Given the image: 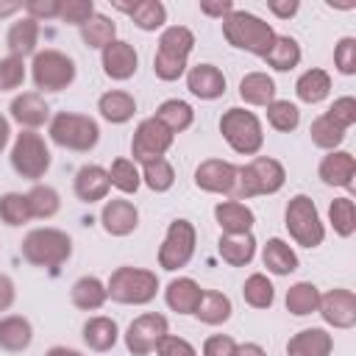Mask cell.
<instances>
[{
	"instance_id": "obj_27",
	"label": "cell",
	"mask_w": 356,
	"mask_h": 356,
	"mask_svg": "<svg viewBox=\"0 0 356 356\" xmlns=\"http://www.w3.org/2000/svg\"><path fill=\"white\" fill-rule=\"evenodd\" d=\"M6 44H8L11 56H19V58H25V56H31V53L36 56V44H39V22L31 19L28 14L19 17L17 22H11L8 36H6Z\"/></svg>"
},
{
	"instance_id": "obj_25",
	"label": "cell",
	"mask_w": 356,
	"mask_h": 356,
	"mask_svg": "<svg viewBox=\"0 0 356 356\" xmlns=\"http://www.w3.org/2000/svg\"><path fill=\"white\" fill-rule=\"evenodd\" d=\"M200 295H203V289L195 278H172L164 289L167 306L178 314H195V309L200 303Z\"/></svg>"
},
{
	"instance_id": "obj_40",
	"label": "cell",
	"mask_w": 356,
	"mask_h": 356,
	"mask_svg": "<svg viewBox=\"0 0 356 356\" xmlns=\"http://www.w3.org/2000/svg\"><path fill=\"white\" fill-rule=\"evenodd\" d=\"M81 39H83L86 47L103 50V47H108V44L117 39V25H114L106 14H97V11H95V17L81 28Z\"/></svg>"
},
{
	"instance_id": "obj_18",
	"label": "cell",
	"mask_w": 356,
	"mask_h": 356,
	"mask_svg": "<svg viewBox=\"0 0 356 356\" xmlns=\"http://www.w3.org/2000/svg\"><path fill=\"white\" fill-rule=\"evenodd\" d=\"M100 222H103V231L106 234H111V236H128L139 225V211H136V206L131 200L114 197V200H106V206L100 211Z\"/></svg>"
},
{
	"instance_id": "obj_29",
	"label": "cell",
	"mask_w": 356,
	"mask_h": 356,
	"mask_svg": "<svg viewBox=\"0 0 356 356\" xmlns=\"http://www.w3.org/2000/svg\"><path fill=\"white\" fill-rule=\"evenodd\" d=\"M114 6L120 11H125L139 31H156V28H161L167 22V8H164L161 0H139V3H131V6L114 3Z\"/></svg>"
},
{
	"instance_id": "obj_58",
	"label": "cell",
	"mask_w": 356,
	"mask_h": 356,
	"mask_svg": "<svg viewBox=\"0 0 356 356\" xmlns=\"http://www.w3.org/2000/svg\"><path fill=\"white\" fill-rule=\"evenodd\" d=\"M236 356H267V350L256 342H245V345L236 348Z\"/></svg>"
},
{
	"instance_id": "obj_7",
	"label": "cell",
	"mask_w": 356,
	"mask_h": 356,
	"mask_svg": "<svg viewBox=\"0 0 356 356\" xmlns=\"http://www.w3.org/2000/svg\"><path fill=\"white\" fill-rule=\"evenodd\" d=\"M220 134L222 139L242 156H256L264 145V131H261V122L253 111L248 108H228L222 117H220Z\"/></svg>"
},
{
	"instance_id": "obj_38",
	"label": "cell",
	"mask_w": 356,
	"mask_h": 356,
	"mask_svg": "<svg viewBox=\"0 0 356 356\" xmlns=\"http://www.w3.org/2000/svg\"><path fill=\"white\" fill-rule=\"evenodd\" d=\"M264 61L273 70H278V72H286V70L298 67L300 64V44H298V39H292V36H275V42L267 50Z\"/></svg>"
},
{
	"instance_id": "obj_3",
	"label": "cell",
	"mask_w": 356,
	"mask_h": 356,
	"mask_svg": "<svg viewBox=\"0 0 356 356\" xmlns=\"http://www.w3.org/2000/svg\"><path fill=\"white\" fill-rule=\"evenodd\" d=\"M195 47V33L184 25H170L159 36V50L153 56V72L161 81H178L186 72V58Z\"/></svg>"
},
{
	"instance_id": "obj_48",
	"label": "cell",
	"mask_w": 356,
	"mask_h": 356,
	"mask_svg": "<svg viewBox=\"0 0 356 356\" xmlns=\"http://www.w3.org/2000/svg\"><path fill=\"white\" fill-rule=\"evenodd\" d=\"M22 81H25V58H19V56L0 58V92L19 89Z\"/></svg>"
},
{
	"instance_id": "obj_21",
	"label": "cell",
	"mask_w": 356,
	"mask_h": 356,
	"mask_svg": "<svg viewBox=\"0 0 356 356\" xmlns=\"http://www.w3.org/2000/svg\"><path fill=\"white\" fill-rule=\"evenodd\" d=\"M334 337L325 328H303L286 342V356H331Z\"/></svg>"
},
{
	"instance_id": "obj_4",
	"label": "cell",
	"mask_w": 356,
	"mask_h": 356,
	"mask_svg": "<svg viewBox=\"0 0 356 356\" xmlns=\"http://www.w3.org/2000/svg\"><path fill=\"white\" fill-rule=\"evenodd\" d=\"M72 239L61 228H33L22 239V259L33 267H58L70 259Z\"/></svg>"
},
{
	"instance_id": "obj_59",
	"label": "cell",
	"mask_w": 356,
	"mask_h": 356,
	"mask_svg": "<svg viewBox=\"0 0 356 356\" xmlns=\"http://www.w3.org/2000/svg\"><path fill=\"white\" fill-rule=\"evenodd\" d=\"M8 139H11V125H8V120H6L3 114H0V153L6 150Z\"/></svg>"
},
{
	"instance_id": "obj_47",
	"label": "cell",
	"mask_w": 356,
	"mask_h": 356,
	"mask_svg": "<svg viewBox=\"0 0 356 356\" xmlns=\"http://www.w3.org/2000/svg\"><path fill=\"white\" fill-rule=\"evenodd\" d=\"M267 122H270L275 131L289 134V131H295V128L300 125V111H298V106L289 103V100H273V103L267 106Z\"/></svg>"
},
{
	"instance_id": "obj_22",
	"label": "cell",
	"mask_w": 356,
	"mask_h": 356,
	"mask_svg": "<svg viewBox=\"0 0 356 356\" xmlns=\"http://www.w3.org/2000/svg\"><path fill=\"white\" fill-rule=\"evenodd\" d=\"M111 184H108V170H103L100 164H83L75 172V195L83 203H97L108 195Z\"/></svg>"
},
{
	"instance_id": "obj_8",
	"label": "cell",
	"mask_w": 356,
	"mask_h": 356,
	"mask_svg": "<svg viewBox=\"0 0 356 356\" xmlns=\"http://www.w3.org/2000/svg\"><path fill=\"white\" fill-rule=\"evenodd\" d=\"M284 225L289 236L303 248H317L325 239V228L320 222L317 206L309 195H295L284 209Z\"/></svg>"
},
{
	"instance_id": "obj_10",
	"label": "cell",
	"mask_w": 356,
	"mask_h": 356,
	"mask_svg": "<svg viewBox=\"0 0 356 356\" xmlns=\"http://www.w3.org/2000/svg\"><path fill=\"white\" fill-rule=\"evenodd\" d=\"M31 75L36 89L42 92H61L75 81V61L61 50H39L31 64Z\"/></svg>"
},
{
	"instance_id": "obj_39",
	"label": "cell",
	"mask_w": 356,
	"mask_h": 356,
	"mask_svg": "<svg viewBox=\"0 0 356 356\" xmlns=\"http://www.w3.org/2000/svg\"><path fill=\"white\" fill-rule=\"evenodd\" d=\"M242 298L253 309H270L273 300H275V286L264 273H253L242 284Z\"/></svg>"
},
{
	"instance_id": "obj_46",
	"label": "cell",
	"mask_w": 356,
	"mask_h": 356,
	"mask_svg": "<svg viewBox=\"0 0 356 356\" xmlns=\"http://www.w3.org/2000/svg\"><path fill=\"white\" fill-rule=\"evenodd\" d=\"M309 134H312V142L317 145V147H323V150H337L339 145H342V139H345V131L334 122V120H328L325 114H320L314 122H312V128H309Z\"/></svg>"
},
{
	"instance_id": "obj_16",
	"label": "cell",
	"mask_w": 356,
	"mask_h": 356,
	"mask_svg": "<svg viewBox=\"0 0 356 356\" xmlns=\"http://www.w3.org/2000/svg\"><path fill=\"white\" fill-rule=\"evenodd\" d=\"M103 72L111 78V81H128L136 75V67H139V56L134 50V44L122 42V39H114L108 47H103Z\"/></svg>"
},
{
	"instance_id": "obj_19",
	"label": "cell",
	"mask_w": 356,
	"mask_h": 356,
	"mask_svg": "<svg viewBox=\"0 0 356 356\" xmlns=\"http://www.w3.org/2000/svg\"><path fill=\"white\" fill-rule=\"evenodd\" d=\"M320 181L328 186H342V189H353V175H356V159L348 150H331L328 156H323L320 167Z\"/></svg>"
},
{
	"instance_id": "obj_33",
	"label": "cell",
	"mask_w": 356,
	"mask_h": 356,
	"mask_svg": "<svg viewBox=\"0 0 356 356\" xmlns=\"http://www.w3.org/2000/svg\"><path fill=\"white\" fill-rule=\"evenodd\" d=\"M239 97L248 106H270L275 100V81L267 72H248L239 81Z\"/></svg>"
},
{
	"instance_id": "obj_57",
	"label": "cell",
	"mask_w": 356,
	"mask_h": 356,
	"mask_svg": "<svg viewBox=\"0 0 356 356\" xmlns=\"http://www.w3.org/2000/svg\"><path fill=\"white\" fill-rule=\"evenodd\" d=\"M231 11H234V3H231V0H222V3H200V14H206V17H220V19H225Z\"/></svg>"
},
{
	"instance_id": "obj_43",
	"label": "cell",
	"mask_w": 356,
	"mask_h": 356,
	"mask_svg": "<svg viewBox=\"0 0 356 356\" xmlns=\"http://www.w3.org/2000/svg\"><path fill=\"white\" fill-rule=\"evenodd\" d=\"M31 217V206H28V197L19 195V192H6L0 195V222L17 228V225H25Z\"/></svg>"
},
{
	"instance_id": "obj_53",
	"label": "cell",
	"mask_w": 356,
	"mask_h": 356,
	"mask_svg": "<svg viewBox=\"0 0 356 356\" xmlns=\"http://www.w3.org/2000/svg\"><path fill=\"white\" fill-rule=\"evenodd\" d=\"M236 342L228 334H211L203 342V356H236Z\"/></svg>"
},
{
	"instance_id": "obj_52",
	"label": "cell",
	"mask_w": 356,
	"mask_h": 356,
	"mask_svg": "<svg viewBox=\"0 0 356 356\" xmlns=\"http://www.w3.org/2000/svg\"><path fill=\"white\" fill-rule=\"evenodd\" d=\"M156 356H197V350H195V348H192V342H186L184 337L167 334V337L159 342Z\"/></svg>"
},
{
	"instance_id": "obj_32",
	"label": "cell",
	"mask_w": 356,
	"mask_h": 356,
	"mask_svg": "<svg viewBox=\"0 0 356 356\" xmlns=\"http://www.w3.org/2000/svg\"><path fill=\"white\" fill-rule=\"evenodd\" d=\"M231 312H234V306H231L228 295H222L217 289H203L200 303L195 309V317L206 325H222V323L231 320Z\"/></svg>"
},
{
	"instance_id": "obj_31",
	"label": "cell",
	"mask_w": 356,
	"mask_h": 356,
	"mask_svg": "<svg viewBox=\"0 0 356 356\" xmlns=\"http://www.w3.org/2000/svg\"><path fill=\"white\" fill-rule=\"evenodd\" d=\"M117 339H120V328H117V323L111 317L97 314V317H89L83 323V342L92 350L106 353V350H111L117 345Z\"/></svg>"
},
{
	"instance_id": "obj_15",
	"label": "cell",
	"mask_w": 356,
	"mask_h": 356,
	"mask_svg": "<svg viewBox=\"0 0 356 356\" xmlns=\"http://www.w3.org/2000/svg\"><path fill=\"white\" fill-rule=\"evenodd\" d=\"M236 184V167L222 159H206L195 170V186L211 195H231Z\"/></svg>"
},
{
	"instance_id": "obj_61",
	"label": "cell",
	"mask_w": 356,
	"mask_h": 356,
	"mask_svg": "<svg viewBox=\"0 0 356 356\" xmlns=\"http://www.w3.org/2000/svg\"><path fill=\"white\" fill-rule=\"evenodd\" d=\"M44 356H83L81 350H75V348H64V345H56V348H50Z\"/></svg>"
},
{
	"instance_id": "obj_51",
	"label": "cell",
	"mask_w": 356,
	"mask_h": 356,
	"mask_svg": "<svg viewBox=\"0 0 356 356\" xmlns=\"http://www.w3.org/2000/svg\"><path fill=\"white\" fill-rule=\"evenodd\" d=\"M334 64L342 75H353L356 72V39L353 36H345L337 42L334 47Z\"/></svg>"
},
{
	"instance_id": "obj_36",
	"label": "cell",
	"mask_w": 356,
	"mask_h": 356,
	"mask_svg": "<svg viewBox=\"0 0 356 356\" xmlns=\"http://www.w3.org/2000/svg\"><path fill=\"white\" fill-rule=\"evenodd\" d=\"M156 120L175 136V134L186 131V128L195 122V111H192V106H189L186 100L170 97V100H164V103L156 108Z\"/></svg>"
},
{
	"instance_id": "obj_60",
	"label": "cell",
	"mask_w": 356,
	"mask_h": 356,
	"mask_svg": "<svg viewBox=\"0 0 356 356\" xmlns=\"http://www.w3.org/2000/svg\"><path fill=\"white\" fill-rule=\"evenodd\" d=\"M19 8H22V3H14V0H0V19H3V17L17 14Z\"/></svg>"
},
{
	"instance_id": "obj_41",
	"label": "cell",
	"mask_w": 356,
	"mask_h": 356,
	"mask_svg": "<svg viewBox=\"0 0 356 356\" xmlns=\"http://www.w3.org/2000/svg\"><path fill=\"white\" fill-rule=\"evenodd\" d=\"M25 197H28V206H31V217H36V220H50L61 209L58 192L53 186H47V184H36Z\"/></svg>"
},
{
	"instance_id": "obj_24",
	"label": "cell",
	"mask_w": 356,
	"mask_h": 356,
	"mask_svg": "<svg viewBox=\"0 0 356 356\" xmlns=\"http://www.w3.org/2000/svg\"><path fill=\"white\" fill-rule=\"evenodd\" d=\"M217 253L225 264L231 267H245L253 261L256 256V239L253 234H222L220 242H217Z\"/></svg>"
},
{
	"instance_id": "obj_17",
	"label": "cell",
	"mask_w": 356,
	"mask_h": 356,
	"mask_svg": "<svg viewBox=\"0 0 356 356\" xmlns=\"http://www.w3.org/2000/svg\"><path fill=\"white\" fill-rule=\"evenodd\" d=\"M8 111H11V120L19 122L25 131H36V128H42L50 120V106H47V100L39 92L17 95L11 100V106H8Z\"/></svg>"
},
{
	"instance_id": "obj_14",
	"label": "cell",
	"mask_w": 356,
	"mask_h": 356,
	"mask_svg": "<svg viewBox=\"0 0 356 356\" xmlns=\"http://www.w3.org/2000/svg\"><path fill=\"white\" fill-rule=\"evenodd\" d=\"M317 312L323 314V320L334 328H353L356 325V295L350 289H331L325 295H320V306Z\"/></svg>"
},
{
	"instance_id": "obj_44",
	"label": "cell",
	"mask_w": 356,
	"mask_h": 356,
	"mask_svg": "<svg viewBox=\"0 0 356 356\" xmlns=\"http://www.w3.org/2000/svg\"><path fill=\"white\" fill-rule=\"evenodd\" d=\"M142 184L153 192H167L172 189L175 184V170L167 159H156V161H147L142 164Z\"/></svg>"
},
{
	"instance_id": "obj_37",
	"label": "cell",
	"mask_w": 356,
	"mask_h": 356,
	"mask_svg": "<svg viewBox=\"0 0 356 356\" xmlns=\"http://www.w3.org/2000/svg\"><path fill=\"white\" fill-rule=\"evenodd\" d=\"M320 306V289L312 281H298L286 289V312L295 317L314 314Z\"/></svg>"
},
{
	"instance_id": "obj_1",
	"label": "cell",
	"mask_w": 356,
	"mask_h": 356,
	"mask_svg": "<svg viewBox=\"0 0 356 356\" xmlns=\"http://www.w3.org/2000/svg\"><path fill=\"white\" fill-rule=\"evenodd\" d=\"M286 181V170L278 159L270 156H256L248 164L236 167V184L231 189L234 200H248L256 195H275Z\"/></svg>"
},
{
	"instance_id": "obj_55",
	"label": "cell",
	"mask_w": 356,
	"mask_h": 356,
	"mask_svg": "<svg viewBox=\"0 0 356 356\" xmlns=\"http://www.w3.org/2000/svg\"><path fill=\"white\" fill-rule=\"evenodd\" d=\"M267 8H270L278 19H289V17H295V14H298V8H300V6H298V0H270V3H267Z\"/></svg>"
},
{
	"instance_id": "obj_56",
	"label": "cell",
	"mask_w": 356,
	"mask_h": 356,
	"mask_svg": "<svg viewBox=\"0 0 356 356\" xmlns=\"http://www.w3.org/2000/svg\"><path fill=\"white\" fill-rule=\"evenodd\" d=\"M14 298H17L14 281H11L6 273H0V312H8L11 303H14Z\"/></svg>"
},
{
	"instance_id": "obj_12",
	"label": "cell",
	"mask_w": 356,
	"mask_h": 356,
	"mask_svg": "<svg viewBox=\"0 0 356 356\" xmlns=\"http://www.w3.org/2000/svg\"><path fill=\"white\" fill-rule=\"evenodd\" d=\"M170 334V323L164 314L159 312H145L139 317L131 320V325L125 328V348L134 356H147L159 348V342Z\"/></svg>"
},
{
	"instance_id": "obj_9",
	"label": "cell",
	"mask_w": 356,
	"mask_h": 356,
	"mask_svg": "<svg viewBox=\"0 0 356 356\" xmlns=\"http://www.w3.org/2000/svg\"><path fill=\"white\" fill-rule=\"evenodd\" d=\"M11 167L19 178L39 181L50 170V147H47L44 136L22 128V134H17V139L11 145Z\"/></svg>"
},
{
	"instance_id": "obj_42",
	"label": "cell",
	"mask_w": 356,
	"mask_h": 356,
	"mask_svg": "<svg viewBox=\"0 0 356 356\" xmlns=\"http://www.w3.org/2000/svg\"><path fill=\"white\" fill-rule=\"evenodd\" d=\"M108 184L125 195L136 192L142 186V172L136 167L134 159H114L111 161V170H108Z\"/></svg>"
},
{
	"instance_id": "obj_50",
	"label": "cell",
	"mask_w": 356,
	"mask_h": 356,
	"mask_svg": "<svg viewBox=\"0 0 356 356\" xmlns=\"http://www.w3.org/2000/svg\"><path fill=\"white\" fill-rule=\"evenodd\" d=\"M325 117H328V120H334L342 131H348V128L356 122V100H353L350 95L337 97V100L331 103V108L325 111Z\"/></svg>"
},
{
	"instance_id": "obj_11",
	"label": "cell",
	"mask_w": 356,
	"mask_h": 356,
	"mask_svg": "<svg viewBox=\"0 0 356 356\" xmlns=\"http://www.w3.org/2000/svg\"><path fill=\"white\" fill-rule=\"evenodd\" d=\"M195 242H197V231L189 220H172L167 234H164V242L159 248V267L161 270H181L189 264V259L195 256Z\"/></svg>"
},
{
	"instance_id": "obj_23",
	"label": "cell",
	"mask_w": 356,
	"mask_h": 356,
	"mask_svg": "<svg viewBox=\"0 0 356 356\" xmlns=\"http://www.w3.org/2000/svg\"><path fill=\"white\" fill-rule=\"evenodd\" d=\"M214 220L222 234H248L256 222V214L239 200H222L214 206Z\"/></svg>"
},
{
	"instance_id": "obj_6",
	"label": "cell",
	"mask_w": 356,
	"mask_h": 356,
	"mask_svg": "<svg viewBox=\"0 0 356 356\" xmlns=\"http://www.w3.org/2000/svg\"><path fill=\"white\" fill-rule=\"evenodd\" d=\"M50 139L64 147V150H75V153H89L97 139H100V128L92 117L86 114H75V111H58L53 120H50V128H47Z\"/></svg>"
},
{
	"instance_id": "obj_34",
	"label": "cell",
	"mask_w": 356,
	"mask_h": 356,
	"mask_svg": "<svg viewBox=\"0 0 356 356\" xmlns=\"http://www.w3.org/2000/svg\"><path fill=\"white\" fill-rule=\"evenodd\" d=\"M261 261L273 275H289L298 270V253L278 236L267 239V245L261 250Z\"/></svg>"
},
{
	"instance_id": "obj_30",
	"label": "cell",
	"mask_w": 356,
	"mask_h": 356,
	"mask_svg": "<svg viewBox=\"0 0 356 356\" xmlns=\"http://www.w3.org/2000/svg\"><path fill=\"white\" fill-rule=\"evenodd\" d=\"M70 298H72V303H75L81 312H97V309L108 300V289H106V284H103L97 275H81V278L72 284Z\"/></svg>"
},
{
	"instance_id": "obj_45",
	"label": "cell",
	"mask_w": 356,
	"mask_h": 356,
	"mask_svg": "<svg viewBox=\"0 0 356 356\" xmlns=\"http://www.w3.org/2000/svg\"><path fill=\"white\" fill-rule=\"evenodd\" d=\"M328 222L339 236H350L356 231V206L350 197H334L328 206Z\"/></svg>"
},
{
	"instance_id": "obj_26",
	"label": "cell",
	"mask_w": 356,
	"mask_h": 356,
	"mask_svg": "<svg viewBox=\"0 0 356 356\" xmlns=\"http://www.w3.org/2000/svg\"><path fill=\"white\" fill-rule=\"evenodd\" d=\"M33 342V325L28 317L8 314L0 317V348L8 353H19Z\"/></svg>"
},
{
	"instance_id": "obj_13",
	"label": "cell",
	"mask_w": 356,
	"mask_h": 356,
	"mask_svg": "<svg viewBox=\"0 0 356 356\" xmlns=\"http://www.w3.org/2000/svg\"><path fill=\"white\" fill-rule=\"evenodd\" d=\"M172 134L156 120V117H147L136 125L134 131V139H131V156L136 164H147V161H156V159H164V153L172 147Z\"/></svg>"
},
{
	"instance_id": "obj_49",
	"label": "cell",
	"mask_w": 356,
	"mask_h": 356,
	"mask_svg": "<svg viewBox=\"0 0 356 356\" xmlns=\"http://www.w3.org/2000/svg\"><path fill=\"white\" fill-rule=\"evenodd\" d=\"M92 17H95V3H92V0H61V14H58V19H64L67 25L83 28Z\"/></svg>"
},
{
	"instance_id": "obj_2",
	"label": "cell",
	"mask_w": 356,
	"mask_h": 356,
	"mask_svg": "<svg viewBox=\"0 0 356 356\" xmlns=\"http://www.w3.org/2000/svg\"><path fill=\"white\" fill-rule=\"evenodd\" d=\"M222 36L228 39L231 47L248 50V53L264 58L278 33H275L273 25L264 22L261 17H256V14H250V11H236V8H234V11L222 19Z\"/></svg>"
},
{
	"instance_id": "obj_28",
	"label": "cell",
	"mask_w": 356,
	"mask_h": 356,
	"mask_svg": "<svg viewBox=\"0 0 356 356\" xmlns=\"http://www.w3.org/2000/svg\"><path fill=\"white\" fill-rule=\"evenodd\" d=\"M97 111L106 122H114V125H122L128 122L134 114H136V100L131 92H122V89H111L106 95H100L97 100Z\"/></svg>"
},
{
	"instance_id": "obj_35",
	"label": "cell",
	"mask_w": 356,
	"mask_h": 356,
	"mask_svg": "<svg viewBox=\"0 0 356 356\" xmlns=\"http://www.w3.org/2000/svg\"><path fill=\"white\" fill-rule=\"evenodd\" d=\"M328 92H331V75L325 72V70H320V67H312V70H306L300 78H298V83H295V95L303 100V103H323L325 97H328Z\"/></svg>"
},
{
	"instance_id": "obj_5",
	"label": "cell",
	"mask_w": 356,
	"mask_h": 356,
	"mask_svg": "<svg viewBox=\"0 0 356 356\" xmlns=\"http://www.w3.org/2000/svg\"><path fill=\"white\" fill-rule=\"evenodd\" d=\"M108 298L125 306H145L159 292V275L142 267H117L106 281Z\"/></svg>"
},
{
	"instance_id": "obj_20",
	"label": "cell",
	"mask_w": 356,
	"mask_h": 356,
	"mask_svg": "<svg viewBox=\"0 0 356 356\" xmlns=\"http://www.w3.org/2000/svg\"><path fill=\"white\" fill-rule=\"evenodd\" d=\"M186 89L200 100H217L225 95V75L214 64H195L186 72Z\"/></svg>"
},
{
	"instance_id": "obj_54",
	"label": "cell",
	"mask_w": 356,
	"mask_h": 356,
	"mask_svg": "<svg viewBox=\"0 0 356 356\" xmlns=\"http://www.w3.org/2000/svg\"><path fill=\"white\" fill-rule=\"evenodd\" d=\"M25 11L31 19H56L61 14V0H28Z\"/></svg>"
}]
</instances>
